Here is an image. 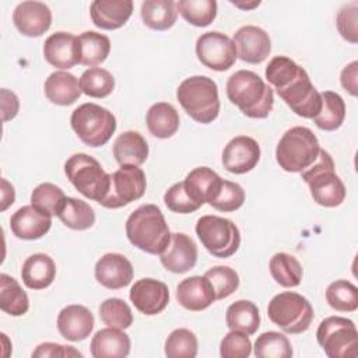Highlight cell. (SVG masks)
Segmentation results:
<instances>
[{
  "label": "cell",
  "instance_id": "6da1fadb",
  "mask_svg": "<svg viewBox=\"0 0 358 358\" xmlns=\"http://www.w3.org/2000/svg\"><path fill=\"white\" fill-rule=\"evenodd\" d=\"M266 78L294 113L313 119L322 108L320 92L308 73L287 56H274L266 67Z\"/></svg>",
  "mask_w": 358,
  "mask_h": 358
},
{
  "label": "cell",
  "instance_id": "7a4b0ae2",
  "mask_svg": "<svg viewBox=\"0 0 358 358\" xmlns=\"http://www.w3.org/2000/svg\"><path fill=\"white\" fill-rule=\"evenodd\" d=\"M227 96L252 119H264L274 106L273 88L250 70H238L227 81Z\"/></svg>",
  "mask_w": 358,
  "mask_h": 358
},
{
  "label": "cell",
  "instance_id": "3957f363",
  "mask_svg": "<svg viewBox=\"0 0 358 358\" xmlns=\"http://www.w3.org/2000/svg\"><path fill=\"white\" fill-rule=\"evenodd\" d=\"M126 236L131 245L150 255H161L171 241L165 217L155 204H143L129 215Z\"/></svg>",
  "mask_w": 358,
  "mask_h": 358
},
{
  "label": "cell",
  "instance_id": "277c9868",
  "mask_svg": "<svg viewBox=\"0 0 358 358\" xmlns=\"http://www.w3.org/2000/svg\"><path fill=\"white\" fill-rule=\"evenodd\" d=\"M176 98L183 110L201 124L214 122L220 113L218 87L207 76L185 78L176 90Z\"/></svg>",
  "mask_w": 358,
  "mask_h": 358
},
{
  "label": "cell",
  "instance_id": "5b68a950",
  "mask_svg": "<svg viewBox=\"0 0 358 358\" xmlns=\"http://www.w3.org/2000/svg\"><path fill=\"white\" fill-rule=\"evenodd\" d=\"M320 144L315 133L303 126L288 129L275 148V159L285 172H302L317 158Z\"/></svg>",
  "mask_w": 358,
  "mask_h": 358
},
{
  "label": "cell",
  "instance_id": "8992f818",
  "mask_svg": "<svg viewBox=\"0 0 358 358\" xmlns=\"http://www.w3.org/2000/svg\"><path fill=\"white\" fill-rule=\"evenodd\" d=\"M301 178L309 186L313 201L323 207H337L345 199V186L336 173L331 155L322 150L316 161L301 172Z\"/></svg>",
  "mask_w": 358,
  "mask_h": 358
},
{
  "label": "cell",
  "instance_id": "52a82bcc",
  "mask_svg": "<svg viewBox=\"0 0 358 358\" xmlns=\"http://www.w3.org/2000/svg\"><path fill=\"white\" fill-rule=\"evenodd\" d=\"M64 172L76 190L90 200L99 203L109 190L110 173L88 154H73L64 164Z\"/></svg>",
  "mask_w": 358,
  "mask_h": 358
},
{
  "label": "cell",
  "instance_id": "ba28073f",
  "mask_svg": "<svg viewBox=\"0 0 358 358\" xmlns=\"http://www.w3.org/2000/svg\"><path fill=\"white\" fill-rule=\"evenodd\" d=\"M267 315L275 326L288 334L306 331L315 317L310 302L292 291L280 292L273 296L267 306Z\"/></svg>",
  "mask_w": 358,
  "mask_h": 358
},
{
  "label": "cell",
  "instance_id": "9c48e42d",
  "mask_svg": "<svg viewBox=\"0 0 358 358\" xmlns=\"http://www.w3.org/2000/svg\"><path fill=\"white\" fill-rule=\"evenodd\" d=\"M70 123L78 138L88 147L105 145L116 130L115 115L92 102L76 108L71 113Z\"/></svg>",
  "mask_w": 358,
  "mask_h": 358
},
{
  "label": "cell",
  "instance_id": "30bf717a",
  "mask_svg": "<svg viewBox=\"0 0 358 358\" xmlns=\"http://www.w3.org/2000/svg\"><path fill=\"white\" fill-rule=\"evenodd\" d=\"M316 340L330 358H355L358 355V330L352 320L341 316L323 319Z\"/></svg>",
  "mask_w": 358,
  "mask_h": 358
},
{
  "label": "cell",
  "instance_id": "8fae6325",
  "mask_svg": "<svg viewBox=\"0 0 358 358\" xmlns=\"http://www.w3.org/2000/svg\"><path fill=\"white\" fill-rule=\"evenodd\" d=\"M196 234L201 245L215 257L227 259L235 255L241 245V232L228 218L203 215L197 220Z\"/></svg>",
  "mask_w": 358,
  "mask_h": 358
},
{
  "label": "cell",
  "instance_id": "7c38bea8",
  "mask_svg": "<svg viewBox=\"0 0 358 358\" xmlns=\"http://www.w3.org/2000/svg\"><path fill=\"white\" fill-rule=\"evenodd\" d=\"M147 180L141 168L123 165L110 173V185L106 196L99 201L105 208H120L138 200L145 193Z\"/></svg>",
  "mask_w": 358,
  "mask_h": 358
},
{
  "label": "cell",
  "instance_id": "4fadbf2b",
  "mask_svg": "<svg viewBox=\"0 0 358 358\" xmlns=\"http://www.w3.org/2000/svg\"><path fill=\"white\" fill-rule=\"evenodd\" d=\"M196 55L200 63L214 71H225L236 62L234 41L218 31L201 34L196 42Z\"/></svg>",
  "mask_w": 358,
  "mask_h": 358
},
{
  "label": "cell",
  "instance_id": "5bb4252c",
  "mask_svg": "<svg viewBox=\"0 0 358 358\" xmlns=\"http://www.w3.org/2000/svg\"><path fill=\"white\" fill-rule=\"evenodd\" d=\"M129 296L140 313L154 316L168 306L169 289L166 284L159 280L141 278L131 285Z\"/></svg>",
  "mask_w": 358,
  "mask_h": 358
},
{
  "label": "cell",
  "instance_id": "9a60e30c",
  "mask_svg": "<svg viewBox=\"0 0 358 358\" xmlns=\"http://www.w3.org/2000/svg\"><path fill=\"white\" fill-rule=\"evenodd\" d=\"M260 159V145L249 136H236L222 151L224 168L235 175L252 171Z\"/></svg>",
  "mask_w": 358,
  "mask_h": 358
},
{
  "label": "cell",
  "instance_id": "2e32d148",
  "mask_svg": "<svg viewBox=\"0 0 358 358\" xmlns=\"http://www.w3.org/2000/svg\"><path fill=\"white\" fill-rule=\"evenodd\" d=\"M236 56L250 64H259L267 59L271 52V41L268 34L256 25L241 27L234 34Z\"/></svg>",
  "mask_w": 358,
  "mask_h": 358
},
{
  "label": "cell",
  "instance_id": "e0dca14e",
  "mask_svg": "<svg viewBox=\"0 0 358 358\" xmlns=\"http://www.w3.org/2000/svg\"><path fill=\"white\" fill-rule=\"evenodd\" d=\"M52 215L32 204L22 206L10 218L11 232L24 241H35L49 232Z\"/></svg>",
  "mask_w": 358,
  "mask_h": 358
},
{
  "label": "cell",
  "instance_id": "ac0fdd59",
  "mask_svg": "<svg viewBox=\"0 0 358 358\" xmlns=\"http://www.w3.org/2000/svg\"><path fill=\"white\" fill-rule=\"evenodd\" d=\"M159 260L168 271L176 274L186 273L197 263V246L186 234H171V241L165 250L159 255Z\"/></svg>",
  "mask_w": 358,
  "mask_h": 358
},
{
  "label": "cell",
  "instance_id": "d6986e66",
  "mask_svg": "<svg viewBox=\"0 0 358 358\" xmlns=\"http://www.w3.org/2000/svg\"><path fill=\"white\" fill-rule=\"evenodd\" d=\"M43 56L56 69L69 70L80 63L78 36L59 31L49 35L43 43Z\"/></svg>",
  "mask_w": 358,
  "mask_h": 358
},
{
  "label": "cell",
  "instance_id": "ffe728a7",
  "mask_svg": "<svg viewBox=\"0 0 358 358\" xmlns=\"http://www.w3.org/2000/svg\"><path fill=\"white\" fill-rule=\"evenodd\" d=\"M13 22L22 35L41 36L52 25V11L42 1H22L14 8Z\"/></svg>",
  "mask_w": 358,
  "mask_h": 358
},
{
  "label": "cell",
  "instance_id": "44dd1931",
  "mask_svg": "<svg viewBox=\"0 0 358 358\" xmlns=\"http://www.w3.org/2000/svg\"><path fill=\"white\" fill-rule=\"evenodd\" d=\"M133 275L134 271L130 260L120 253H106L95 264V278L108 289L127 287Z\"/></svg>",
  "mask_w": 358,
  "mask_h": 358
},
{
  "label": "cell",
  "instance_id": "7402d4cb",
  "mask_svg": "<svg viewBox=\"0 0 358 358\" xmlns=\"http://www.w3.org/2000/svg\"><path fill=\"white\" fill-rule=\"evenodd\" d=\"M176 301L187 310L200 312L207 309L217 299L211 282L204 275H193L178 284Z\"/></svg>",
  "mask_w": 358,
  "mask_h": 358
},
{
  "label": "cell",
  "instance_id": "603a6c76",
  "mask_svg": "<svg viewBox=\"0 0 358 358\" xmlns=\"http://www.w3.org/2000/svg\"><path fill=\"white\" fill-rule=\"evenodd\" d=\"M94 315L83 305H67L57 315V330L69 341L85 340L94 329Z\"/></svg>",
  "mask_w": 358,
  "mask_h": 358
},
{
  "label": "cell",
  "instance_id": "cb8c5ba5",
  "mask_svg": "<svg viewBox=\"0 0 358 358\" xmlns=\"http://www.w3.org/2000/svg\"><path fill=\"white\" fill-rule=\"evenodd\" d=\"M131 0H95L90 6V14L94 25L108 31L123 27L131 17Z\"/></svg>",
  "mask_w": 358,
  "mask_h": 358
},
{
  "label": "cell",
  "instance_id": "d4e9b609",
  "mask_svg": "<svg viewBox=\"0 0 358 358\" xmlns=\"http://www.w3.org/2000/svg\"><path fill=\"white\" fill-rule=\"evenodd\" d=\"M222 180L224 179L211 168L199 166L187 173L183 183L193 200L203 206L204 203L210 204L215 199L221 189Z\"/></svg>",
  "mask_w": 358,
  "mask_h": 358
},
{
  "label": "cell",
  "instance_id": "484cf974",
  "mask_svg": "<svg viewBox=\"0 0 358 358\" xmlns=\"http://www.w3.org/2000/svg\"><path fill=\"white\" fill-rule=\"evenodd\" d=\"M94 358H124L130 352V337L116 327H106L95 333L90 344Z\"/></svg>",
  "mask_w": 358,
  "mask_h": 358
},
{
  "label": "cell",
  "instance_id": "4316f807",
  "mask_svg": "<svg viewBox=\"0 0 358 358\" xmlns=\"http://www.w3.org/2000/svg\"><path fill=\"white\" fill-rule=\"evenodd\" d=\"M112 151L116 162L120 166H140L148 157V144L143 134L134 130H127L116 137Z\"/></svg>",
  "mask_w": 358,
  "mask_h": 358
},
{
  "label": "cell",
  "instance_id": "83f0119b",
  "mask_svg": "<svg viewBox=\"0 0 358 358\" xmlns=\"http://www.w3.org/2000/svg\"><path fill=\"white\" fill-rule=\"evenodd\" d=\"M56 277V264L45 253H34L25 259L21 268V278L29 289L48 288Z\"/></svg>",
  "mask_w": 358,
  "mask_h": 358
},
{
  "label": "cell",
  "instance_id": "f1b7e54d",
  "mask_svg": "<svg viewBox=\"0 0 358 358\" xmlns=\"http://www.w3.org/2000/svg\"><path fill=\"white\" fill-rule=\"evenodd\" d=\"M81 92L80 81L67 71H55L45 81V95L55 105L69 106L80 98Z\"/></svg>",
  "mask_w": 358,
  "mask_h": 358
},
{
  "label": "cell",
  "instance_id": "f546056e",
  "mask_svg": "<svg viewBox=\"0 0 358 358\" xmlns=\"http://www.w3.org/2000/svg\"><path fill=\"white\" fill-rule=\"evenodd\" d=\"M148 131L157 138H169L179 129V113L168 102H157L150 106L145 115Z\"/></svg>",
  "mask_w": 358,
  "mask_h": 358
},
{
  "label": "cell",
  "instance_id": "4dcf8cb0",
  "mask_svg": "<svg viewBox=\"0 0 358 358\" xmlns=\"http://www.w3.org/2000/svg\"><path fill=\"white\" fill-rule=\"evenodd\" d=\"M143 22L154 31H166L173 27L178 8L172 0H145L140 8Z\"/></svg>",
  "mask_w": 358,
  "mask_h": 358
},
{
  "label": "cell",
  "instance_id": "1f68e13d",
  "mask_svg": "<svg viewBox=\"0 0 358 358\" xmlns=\"http://www.w3.org/2000/svg\"><path fill=\"white\" fill-rule=\"evenodd\" d=\"M225 322L229 330H236L252 336L260 326L259 309L252 301L239 299L228 306Z\"/></svg>",
  "mask_w": 358,
  "mask_h": 358
},
{
  "label": "cell",
  "instance_id": "d6a6232c",
  "mask_svg": "<svg viewBox=\"0 0 358 358\" xmlns=\"http://www.w3.org/2000/svg\"><path fill=\"white\" fill-rule=\"evenodd\" d=\"M0 309L11 316H22L29 309V299L20 282L11 275L0 274Z\"/></svg>",
  "mask_w": 358,
  "mask_h": 358
},
{
  "label": "cell",
  "instance_id": "836d02e7",
  "mask_svg": "<svg viewBox=\"0 0 358 358\" xmlns=\"http://www.w3.org/2000/svg\"><path fill=\"white\" fill-rule=\"evenodd\" d=\"M80 43V64L83 66H98L106 60L110 52V41L106 35L85 31L78 35Z\"/></svg>",
  "mask_w": 358,
  "mask_h": 358
},
{
  "label": "cell",
  "instance_id": "e575fe53",
  "mask_svg": "<svg viewBox=\"0 0 358 358\" xmlns=\"http://www.w3.org/2000/svg\"><path fill=\"white\" fill-rule=\"evenodd\" d=\"M270 274L277 284L285 288H294L301 284L302 280V266L298 259L289 253L278 252L268 263Z\"/></svg>",
  "mask_w": 358,
  "mask_h": 358
},
{
  "label": "cell",
  "instance_id": "d590c367",
  "mask_svg": "<svg viewBox=\"0 0 358 358\" xmlns=\"http://www.w3.org/2000/svg\"><path fill=\"white\" fill-rule=\"evenodd\" d=\"M56 217L66 227L76 231H85L95 224L94 208L87 201L74 197H66Z\"/></svg>",
  "mask_w": 358,
  "mask_h": 358
},
{
  "label": "cell",
  "instance_id": "8d00e7d4",
  "mask_svg": "<svg viewBox=\"0 0 358 358\" xmlns=\"http://www.w3.org/2000/svg\"><path fill=\"white\" fill-rule=\"evenodd\" d=\"M322 108L320 112L312 119L313 123L324 131H333L338 129L345 117L344 99L333 91H324L320 94Z\"/></svg>",
  "mask_w": 358,
  "mask_h": 358
},
{
  "label": "cell",
  "instance_id": "74e56055",
  "mask_svg": "<svg viewBox=\"0 0 358 358\" xmlns=\"http://www.w3.org/2000/svg\"><path fill=\"white\" fill-rule=\"evenodd\" d=\"M176 8L179 14L194 27H207L217 15L215 0H179Z\"/></svg>",
  "mask_w": 358,
  "mask_h": 358
},
{
  "label": "cell",
  "instance_id": "f35d334b",
  "mask_svg": "<svg viewBox=\"0 0 358 358\" xmlns=\"http://www.w3.org/2000/svg\"><path fill=\"white\" fill-rule=\"evenodd\" d=\"M326 301L337 312L358 309V288L347 280H336L326 289Z\"/></svg>",
  "mask_w": 358,
  "mask_h": 358
},
{
  "label": "cell",
  "instance_id": "ab89813d",
  "mask_svg": "<svg viewBox=\"0 0 358 358\" xmlns=\"http://www.w3.org/2000/svg\"><path fill=\"white\" fill-rule=\"evenodd\" d=\"M80 87L83 94L91 98H105L112 94L115 78L102 67H91L81 74Z\"/></svg>",
  "mask_w": 358,
  "mask_h": 358
},
{
  "label": "cell",
  "instance_id": "60d3db41",
  "mask_svg": "<svg viewBox=\"0 0 358 358\" xmlns=\"http://www.w3.org/2000/svg\"><path fill=\"white\" fill-rule=\"evenodd\" d=\"M257 358H291L292 347L287 336L278 331H264L255 341Z\"/></svg>",
  "mask_w": 358,
  "mask_h": 358
},
{
  "label": "cell",
  "instance_id": "b9f144b4",
  "mask_svg": "<svg viewBox=\"0 0 358 358\" xmlns=\"http://www.w3.org/2000/svg\"><path fill=\"white\" fill-rule=\"evenodd\" d=\"M99 317L108 327L124 330L133 323L130 306L120 298H108L99 306Z\"/></svg>",
  "mask_w": 358,
  "mask_h": 358
},
{
  "label": "cell",
  "instance_id": "7bdbcfd3",
  "mask_svg": "<svg viewBox=\"0 0 358 358\" xmlns=\"http://www.w3.org/2000/svg\"><path fill=\"white\" fill-rule=\"evenodd\" d=\"M197 337L189 329H176L165 340L168 358H194L197 355Z\"/></svg>",
  "mask_w": 358,
  "mask_h": 358
},
{
  "label": "cell",
  "instance_id": "ee69618b",
  "mask_svg": "<svg viewBox=\"0 0 358 358\" xmlns=\"http://www.w3.org/2000/svg\"><path fill=\"white\" fill-rule=\"evenodd\" d=\"M64 200V192L59 186L48 182L38 185L31 193V204L49 213L50 215H57Z\"/></svg>",
  "mask_w": 358,
  "mask_h": 358
},
{
  "label": "cell",
  "instance_id": "f6af8a7d",
  "mask_svg": "<svg viewBox=\"0 0 358 358\" xmlns=\"http://www.w3.org/2000/svg\"><path fill=\"white\" fill-rule=\"evenodd\" d=\"M204 277L211 282L215 299L228 298L239 287L238 273L228 266H214L206 271Z\"/></svg>",
  "mask_w": 358,
  "mask_h": 358
},
{
  "label": "cell",
  "instance_id": "bcb514c9",
  "mask_svg": "<svg viewBox=\"0 0 358 358\" xmlns=\"http://www.w3.org/2000/svg\"><path fill=\"white\" fill-rule=\"evenodd\" d=\"M243 203H245V190L242 189V186L231 180H222L221 189L215 196V199L210 203V206L218 211L232 213L241 208Z\"/></svg>",
  "mask_w": 358,
  "mask_h": 358
},
{
  "label": "cell",
  "instance_id": "7dc6e473",
  "mask_svg": "<svg viewBox=\"0 0 358 358\" xmlns=\"http://www.w3.org/2000/svg\"><path fill=\"white\" fill-rule=\"evenodd\" d=\"M165 206L178 214H190L197 211L201 206L193 200L189 192L185 187L183 180L172 185L164 194Z\"/></svg>",
  "mask_w": 358,
  "mask_h": 358
},
{
  "label": "cell",
  "instance_id": "c3c4849f",
  "mask_svg": "<svg viewBox=\"0 0 358 358\" xmlns=\"http://www.w3.org/2000/svg\"><path fill=\"white\" fill-rule=\"evenodd\" d=\"M252 352V343L249 336L231 330L224 336L220 344V355L222 358H248Z\"/></svg>",
  "mask_w": 358,
  "mask_h": 358
},
{
  "label": "cell",
  "instance_id": "681fc988",
  "mask_svg": "<svg viewBox=\"0 0 358 358\" xmlns=\"http://www.w3.org/2000/svg\"><path fill=\"white\" fill-rule=\"evenodd\" d=\"M357 21H358V3L357 1H351L348 4H344L338 10L337 18H336L337 29H338L340 35L351 43L358 42Z\"/></svg>",
  "mask_w": 358,
  "mask_h": 358
},
{
  "label": "cell",
  "instance_id": "f907efd6",
  "mask_svg": "<svg viewBox=\"0 0 358 358\" xmlns=\"http://www.w3.org/2000/svg\"><path fill=\"white\" fill-rule=\"evenodd\" d=\"M32 357L38 358H46V357H60V358H70V357H83V354L76 350L71 345H63L57 343H42L39 344L35 351L32 352Z\"/></svg>",
  "mask_w": 358,
  "mask_h": 358
},
{
  "label": "cell",
  "instance_id": "816d5d0a",
  "mask_svg": "<svg viewBox=\"0 0 358 358\" xmlns=\"http://www.w3.org/2000/svg\"><path fill=\"white\" fill-rule=\"evenodd\" d=\"M358 62L354 60L347 64L340 74V83L345 91H348L352 96L358 95Z\"/></svg>",
  "mask_w": 358,
  "mask_h": 358
},
{
  "label": "cell",
  "instance_id": "f5cc1de1",
  "mask_svg": "<svg viewBox=\"0 0 358 358\" xmlns=\"http://www.w3.org/2000/svg\"><path fill=\"white\" fill-rule=\"evenodd\" d=\"M1 109H3V122L14 119L20 109L18 96L13 91H8L7 88L1 90Z\"/></svg>",
  "mask_w": 358,
  "mask_h": 358
},
{
  "label": "cell",
  "instance_id": "db71d44e",
  "mask_svg": "<svg viewBox=\"0 0 358 358\" xmlns=\"http://www.w3.org/2000/svg\"><path fill=\"white\" fill-rule=\"evenodd\" d=\"M15 200V192L13 185H10L6 179H1V206L0 210H7L8 206H11Z\"/></svg>",
  "mask_w": 358,
  "mask_h": 358
},
{
  "label": "cell",
  "instance_id": "11a10c76",
  "mask_svg": "<svg viewBox=\"0 0 358 358\" xmlns=\"http://www.w3.org/2000/svg\"><path fill=\"white\" fill-rule=\"evenodd\" d=\"M235 7H239V8H245V10H249V8H253V7H257L260 4V1H252V3H235V1H231Z\"/></svg>",
  "mask_w": 358,
  "mask_h": 358
}]
</instances>
